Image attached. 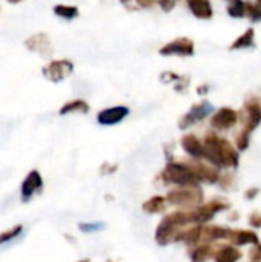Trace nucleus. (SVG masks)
I'll return each mask as SVG.
<instances>
[{
	"label": "nucleus",
	"mask_w": 261,
	"mask_h": 262,
	"mask_svg": "<svg viewBox=\"0 0 261 262\" xmlns=\"http://www.w3.org/2000/svg\"><path fill=\"white\" fill-rule=\"evenodd\" d=\"M26 45L29 46V49H32V51H38V52H46L48 49H49V41H48V38L43 35V34H38V35H34L32 38H29L28 41H26Z\"/></svg>",
	"instance_id": "a211bd4d"
},
{
	"label": "nucleus",
	"mask_w": 261,
	"mask_h": 262,
	"mask_svg": "<svg viewBox=\"0 0 261 262\" xmlns=\"http://www.w3.org/2000/svg\"><path fill=\"white\" fill-rule=\"evenodd\" d=\"M88 104L85 103V101H82V100H77V101H71V103H68L66 106H63L62 107V111H60V114L63 115V114H68V112H88Z\"/></svg>",
	"instance_id": "4be33fe9"
},
{
	"label": "nucleus",
	"mask_w": 261,
	"mask_h": 262,
	"mask_svg": "<svg viewBox=\"0 0 261 262\" xmlns=\"http://www.w3.org/2000/svg\"><path fill=\"white\" fill-rule=\"evenodd\" d=\"M20 232H22V227H15V229H12V230L6 232V233H3V235H0V243H6V241L15 238Z\"/></svg>",
	"instance_id": "a878e982"
},
{
	"label": "nucleus",
	"mask_w": 261,
	"mask_h": 262,
	"mask_svg": "<svg viewBox=\"0 0 261 262\" xmlns=\"http://www.w3.org/2000/svg\"><path fill=\"white\" fill-rule=\"evenodd\" d=\"M211 112H212V106H211L209 103L197 104V106H194V107L183 117V120H182V123H180V127L185 129V127H188V126H191V124H194V123L203 120V118L208 117Z\"/></svg>",
	"instance_id": "1a4fd4ad"
},
{
	"label": "nucleus",
	"mask_w": 261,
	"mask_h": 262,
	"mask_svg": "<svg viewBox=\"0 0 261 262\" xmlns=\"http://www.w3.org/2000/svg\"><path fill=\"white\" fill-rule=\"evenodd\" d=\"M137 2H138L142 6L148 8V6H151V5H152V2H154V0H137Z\"/></svg>",
	"instance_id": "2f4dec72"
},
{
	"label": "nucleus",
	"mask_w": 261,
	"mask_h": 262,
	"mask_svg": "<svg viewBox=\"0 0 261 262\" xmlns=\"http://www.w3.org/2000/svg\"><path fill=\"white\" fill-rule=\"evenodd\" d=\"M163 209V198H154V200H151L149 203H146L145 204V210H148V212H158V210H162Z\"/></svg>",
	"instance_id": "393cba45"
},
{
	"label": "nucleus",
	"mask_w": 261,
	"mask_h": 262,
	"mask_svg": "<svg viewBox=\"0 0 261 262\" xmlns=\"http://www.w3.org/2000/svg\"><path fill=\"white\" fill-rule=\"evenodd\" d=\"M203 157H206L212 164L218 167H237L238 166V152L226 141L215 134H209L203 143Z\"/></svg>",
	"instance_id": "f257e3e1"
},
{
	"label": "nucleus",
	"mask_w": 261,
	"mask_h": 262,
	"mask_svg": "<svg viewBox=\"0 0 261 262\" xmlns=\"http://www.w3.org/2000/svg\"><path fill=\"white\" fill-rule=\"evenodd\" d=\"M163 177L166 181L178 184V186H194L197 178L192 172V169L186 164H178V163H172L166 167V170L163 172Z\"/></svg>",
	"instance_id": "7ed1b4c3"
},
{
	"label": "nucleus",
	"mask_w": 261,
	"mask_h": 262,
	"mask_svg": "<svg viewBox=\"0 0 261 262\" xmlns=\"http://www.w3.org/2000/svg\"><path fill=\"white\" fill-rule=\"evenodd\" d=\"M238 121V114L231 109V107H222L211 120L212 127L218 129V130H226L232 126H235Z\"/></svg>",
	"instance_id": "6e6552de"
},
{
	"label": "nucleus",
	"mask_w": 261,
	"mask_h": 262,
	"mask_svg": "<svg viewBox=\"0 0 261 262\" xmlns=\"http://www.w3.org/2000/svg\"><path fill=\"white\" fill-rule=\"evenodd\" d=\"M188 6L191 12L198 18H211L212 6L209 0H188Z\"/></svg>",
	"instance_id": "ddd939ff"
},
{
	"label": "nucleus",
	"mask_w": 261,
	"mask_h": 262,
	"mask_svg": "<svg viewBox=\"0 0 261 262\" xmlns=\"http://www.w3.org/2000/svg\"><path fill=\"white\" fill-rule=\"evenodd\" d=\"M231 230L229 229H223V227H205L202 229V238L208 239V241H215V239H226L229 238Z\"/></svg>",
	"instance_id": "f3484780"
},
{
	"label": "nucleus",
	"mask_w": 261,
	"mask_h": 262,
	"mask_svg": "<svg viewBox=\"0 0 261 262\" xmlns=\"http://www.w3.org/2000/svg\"><path fill=\"white\" fill-rule=\"evenodd\" d=\"M72 68L74 66L69 60H57V61H51L43 69V72L51 81H60L72 72Z\"/></svg>",
	"instance_id": "423d86ee"
},
{
	"label": "nucleus",
	"mask_w": 261,
	"mask_h": 262,
	"mask_svg": "<svg viewBox=\"0 0 261 262\" xmlns=\"http://www.w3.org/2000/svg\"><path fill=\"white\" fill-rule=\"evenodd\" d=\"M257 195H258V189H249V190L246 192L245 196H246L248 200H252V198H255Z\"/></svg>",
	"instance_id": "7c9ffc66"
},
{
	"label": "nucleus",
	"mask_w": 261,
	"mask_h": 262,
	"mask_svg": "<svg viewBox=\"0 0 261 262\" xmlns=\"http://www.w3.org/2000/svg\"><path fill=\"white\" fill-rule=\"evenodd\" d=\"M162 55H192L194 54V43L189 38H177L160 49Z\"/></svg>",
	"instance_id": "0eeeda50"
},
{
	"label": "nucleus",
	"mask_w": 261,
	"mask_h": 262,
	"mask_svg": "<svg viewBox=\"0 0 261 262\" xmlns=\"http://www.w3.org/2000/svg\"><path fill=\"white\" fill-rule=\"evenodd\" d=\"M249 223L254 227H261V213H252L249 216Z\"/></svg>",
	"instance_id": "cd10ccee"
},
{
	"label": "nucleus",
	"mask_w": 261,
	"mask_h": 262,
	"mask_svg": "<svg viewBox=\"0 0 261 262\" xmlns=\"http://www.w3.org/2000/svg\"><path fill=\"white\" fill-rule=\"evenodd\" d=\"M243 120V130L237 137V147L238 150H246L249 146L251 134L258 127L261 123V100L258 97H251L245 103V109L242 112Z\"/></svg>",
	"instance_id": "f03ea898"
},
{
	"label": "nucleus",
	"mask_w": 261,
	"mask_h": 262,
	"mask_svg": "<svg viewBox=\"0 0 261 262\" xmlns=\"http://www.w3.org/2000/svg\"><path fill=\"white\" fill-rule=\"evenodd\" d=\"M242 258V252L232 246H223L215 253V262H237Z\"/></svg>",
	"instance_id": "dca6fc26"
},
{
	"label": "nucleus",
	"mask_w": 261,
	"mask_h": 262,
	"mask_svg": "<svg viewBox=\"0 0 261 262\" xmlns=\"http://www.w3.org/2000/svg\"><path fill=\"white\" fill-rule=\"evenodd\" d=\"M158 3L165 11H171L175 5V0H158Z\"/></svg>",
	"instance_id": "c756f323"
},
{
	"label": "nucleus",
	"mask_w": 261,
	"mask_h": 262,
	"mask_svg": "<svg viewBox=\"0 0 261 262\" xmlns=\"http://www.w3.org/2000/svg\"><path fill=\"white\" fill-rule=\"evenodd\" d=\"M212 256V247L211 246H203V247H198L192 252L191 258L192 262H206L209 258Z\"/></svg>",
	"instance_id": "aec40b11"
},
{
	"label": "nucleus",
	"mask_w": 261,
	"mask_h": 262,
	"mask_svg": "<svg viewBox=\"0 0 261 262\" xmlns=\"http://www.w3.org/2000/svg\"><path fill=\"white\" fill-rule=\"evenodd\" d=\"M202 198L203 193L197 186H186L185 189H178L168 195V200L172 204H194V203H200Z\"/></svg>",
	"instance_id": "20e7f679"
},
{
	"label": "nucleus",
	"mask_w": 261,
	"mask_h": 262,
	"mask_svg": "<svg viewBox=\"0 0 261 262\" xmlns=\"http://www.w3.org/2000/svg\"><path fill=\"white\" fill-rule=\"evenodd\" d=\"M194 175L197 180L200 181H206V183H217L220 180L218 177V170L215 167H211V166H206V164H197V166H191Z\"/></svg>",
	"instance_id": "9b49d317"
},
{
	"label": "nucleus",
	"mask_w": 261,
	"mask_h": 262,
	"mask_svg": "<svg viewBox=\"0 0 261 262\" xmlns=\"http://www.w3.org/2000/svg\"><path fill=\"white\" fill-rule=\"evenodd\" d=\"M128 114H129V109H128V107L117 106V107H109V109H105L103 112H100L98 117H97V120H98L100 124L109 126V124H117V123H120Z\"/></svg>",
	"instance_id": "9d476101"
},
{
	"label": "nucleus",
	"mask_w": 261,
	"mask_h": 262,
	"mask_svg": "<svg viewBox=\"0 0 261 262\" xmlns=\"http://www.w3.org/2000/svg\"><path fill=\"white\" fill-rule=\"evenodd\" d=\"M228 209H229V204H226L223 201H212V203H209V204H206V206H203V207L191 212L192 223H197V224L206 223V221L212 220L215 216V213L223 212V210H228Z\"/></svg>",
	"instance_id": "39448f33"
},
{
	"label": "nucleus",
	"mask_w": 261,
	"mask_h": 262,
	"mask_svg": "<svg viewBox=\"0 0 261 262\" xmlns=\"http://www.w3.org/2000/svg\"><path fill=\"white\" fill-rule=\"evenodd\" d=\"M122 2H128V0H122Z\"/></svg>",
	"instance_id": "f704fd0d"
},
{
	"label": "nucleus",
	"mask_w": 261,
	"mask_h": 262,
	"mask_svg": "<svg viewBox=\"0 0 261 262\" xmlns=\"http://www.w3.org/2000/svg\"><path fill=\"white\" fill-rule=\"evenodd\" d=\"M251 262H261V244L251 252Z\"/></svg>",
	"instance_id": "c85d7f7f"
},
{
	"label": "nucleus",
	"mask_w": 261,
	"mask_h": 262,
	"mask_svg": "<svg viewBox=\"0 0 261 262\" xmlns=\"http://www.w3.org/2000/svg\"><path fill=\"white\" fill-rule=\"evenodd\" d=\"M246 15H249V18L252 21H260L261 20V6L258 3H251L246 2Z\"/></svg>",
	"instance_id": "b1692460"
},
{
	"label": "nucleus",
	"mask_w": 261,
	"mask_h": 262,
	"mask_svg": "<svg viewBox=\"0 0 261 262\" xmlns=\"http://www.w3.org/2000/svg\"><path fill=\"white\" fill-rule=\"evenodd\" d=\"M54 12H55L57 15L63 17V18H74V17H77V14H78L77 8H74V6H65V5H57V6H54Z\"/></svg>",
	"instance_id": "5701e85b"
},
{
	"label": "nucleus",
	"mask_w": 261,
	"mask_h": 262,
	"mask_svg": "<svg viewBox=\"0 0 261 262\" xmlns=\"http://www.w3.org/2000/svg\"><path fill=\"white\" fill-rule=\"evenodd\" d=\"M228 14L235 18L245 17L246 15V3L243 0H234L232 5L228 8Z\"/></svg>",
	"instance_id": "412c9836"
},
{
	"label": "nucleus",
	"mask_w": 261,
	"mask_h": 262,
	"mask_svg": "<svg viewBox=\"0 0 261 262\" xmlns=\"http://www.w3.org/2000/svg\"><path fill=\"white\" fill-rule=\"evenodd\" d=\"M9 3H18V2H22V0H8Z\"/></svg>",
	"instance_id": "473e14b6"
},
{
	"label": "nucleus",
	"mask_w": 261,
	"mask_h": 262,
	"mask_svg": "<svg viewBox=\"0 0 261 262\" xmlns=\"http://www.w3.org/2000/svg\"><path fill=\"white\" fill-rule=\"evenodd\" d=\"M257 3H258V5H260V6H261V0H257Z\"/></svg>",
	"instance_id": "72a5a7b5"
},
{
	"label": "nucleus",
	"mask_w": 261,
	"mask_h": 262,
	"mask_svg": "<svg viewBox=\"0 0 261 262\" xmlns=\"http://www.w3.org/2000/svg\"><path fill=\"white\" fill-rule=\"evenodd\" d=\"M229 2H234V0H229Z\"/></svg>",
	"instance_id": "c9c22d12"
},
{
	"label": "nucleus",
	"mask_w": 261,
	"mask_h": 262,
	"mask_svg": "<svg viewBox=\"0 0 261 262\" xmlns=\"http://www.w3.org/2000/svg\"><path fill=\"white\" fill-rule=\"evenodd\" d=\"M103 227V224H80V230L82 232H95V230H100Z\"/></svg>",
	"instance_id": "bb28decb"
},
{
	"label": "nucleus",
	"mask_w": 261,
	"mask_h": 262,
	"mask_svg": "<svg viewBox=\"0 0 261 262\" xmlns=\"http://www.w3.org/2000/svg\"><path fill=\"white\" fill-rule=\"evenodd\" d=\"M182 146H183V149H185L189 155H192V157H195V158L203 157V143H202L197 137H194V135H186V137L182 140Z\"/></svg>",
	"instance_id": "4468645a"
},
{
	"label": "nucleus",
	"mask_w": 261,
	"mask_h": 262,
	"mask_svg": "<svg viewBox=\"0 0 261 262\" xmlns=\"http://www.w3.org/2000/svg\"><path fill=\"white\" fill-rule=\"evenodd\" d=\"M254 29H248L243 35H240L231 46V49H242V48H249L254 45Z\"/></svg>",
	"instance_id": "6ab92c4d"
},
{
	"label": "nucleus",
	"mask_w": 261,
	"mask_h": 262,
	"mask_svg": "<svg viewBox=\"0 0 261 262\" xmlns=\"http://www.w3.org/2000/svg\"><path fill=\"white\" fill-rule=\"evenodd\" d=\"M235 246H248V244H258L257 233L251 230H231L229 238Z\"/></svg>",
	"instance_id": "f8f14e48"
},
{
	"label": "nucleus",
	"mask_w": 261,
	"mask_h": 262,
	"mask_svg": "<svg viewBox=\"0 0 261 262\" xmlns=\"http://www.w3.org/2000/svg\"><path fill=\"white\" fill-rule=\"evenodd\" d=\"M42 186V178L38 175V172H31L26 180L23 181V186H22V195L25 200H28L37 189H40Z\"/></svg>",
	"instance_id": "2eb2a0df"
}]
</instances>
